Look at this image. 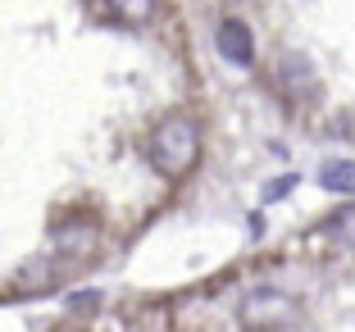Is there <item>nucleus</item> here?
I'll list each match as a JSON object with an SVG mask.
<instances>
[{
  "label": "nucleus",
  "mask_w": 355,
  "mask_h": 332,
  "mask_svg": "<svg viewBox=\"0 0 355 332\" xmlns=\"http://www.w3.org/2000/svg\"><path fill=\"white\" fill-rule=\"evenodd\" d=\"M96 301H101V296H96V291H83V296H73V301H69V305H73V310H92Z\"/></svg>",
  "instance_id": "nucleus-9"
},
{
  "label": "nucleus",
  "mask_w": 355,
  "mask_h": 332,
  "mask_svg": "<svg viewBox=\"0 0 355 332\" xmlns=\"http://www.w3.org/2000/svg\"><path fill=\"white\" fill-rule=\"evenodd\" d=\"M146 159H150V168H155V173H164V177L191 173V168H196V159H200V128H196V119L168 114L164 123L150 132Z\"/></svg>",
  "instance_id": "nucleus-1"
},
{
  "label": "nucleus",
  "mask_w": 355,
  "mask_h": 332,
  "mask_svg": "<svg viewBox=\"0 0 355 332\" xmlns=\"http://www.w3.org/2000/svg\"><path fill=\"white\" fill-rule=\"evenodd\" d=\"M110 10L123 23H146L150 14H155V0H110Z\"/></svg>",
  "instance_id": "nucleus-8"
},
{
  "label": "nucleus",
  "mask_w": 355,
  "mask_h": 332,
  "mask_svg": "<svg viewBox=\"0 0 355 332\" xmlns=\"http://www.w3.org/2000/svg\"><path fill=\"white\" fill-rule=\"evenodd\" d=\"M319 187L337 196H355V159H328L319 168Z\"/></svg>",
  "instance_id": "nucleus-5"
},
{
  "label": "nucleus",
  "mask_w": 355,
  "mask_h": 332,
  "mask_svg": "<svg viewBox=\"0 0 355 332\" xmlns=\"http://www.w3.org/2000/svg\"><path fill=\"white\" fill-rule=\"evenodd\" d=\"M237 314H241L246 328H296V323H301V305H296L287 291H273V287L251 291Z\"/></svg>",
  "instance_id": "nucleus-2"
},
{
  "label": "nucleus",
  "mask_w": 355,
  "mask_h": 332,
  "mask_svg": "<svg viewBox=\"0 0 355 332\" xmlns=\"http://www.w3.org/2000/svg\"><path fill=\"white\" fill-rule=\"evenodd\" d=\"M55 282V264L51 260H28L19 269V291H51Z\"/></svg>",
  "instance_id": "nucleus-6"
},
{
  "label": "nucleus",
  "mask_w": 355,
  "mask_h": 332,
  "mask_svg": "<svg viewBox=\"0 0 355 332\" xmlns=\"http://www.w3.org/2000/svg\"><path fill=\"white\" fill-rule=\"evenodd\" d=\"M328 237H337V246H355V205L337 209L328 218Z\"/></svg>",
  "instance_id": "nucleus-7"
},
{
  "label": "nucleus",
  "mask_w": 355,
  "mask_h": 332,
  "mask_svg": "<svg viewBox=\"0 0 355 332\" xmlns=\"http://www.w3.org/2000/svg\"><path fill=\"white\" fill-rule=\"evenodd\" d=\"M214 46H219V55L228 64H237V69H246V64L255 60V37H251V28L241 19H228V23H219V32H214Z\"/></svg>",
  "instance_id": "nucleus-3"
},
{
  "label": "nucleus",
  "mask_w": 355,
  "mask_h": 332,
  "mask_svg": "<svg viewBox=\"0 0 355 332\" xmlns=\"http://www.w3.org/2000/svg\"><path fill=\"white\" fill-rule=\"evenodd\" d=\"M278 87L292 96V101L310 96V87H314V64L305 60V55H282V64H278Z\"/></svg>",
  "instance_id": "nucleus-4"
}]
</instances>
